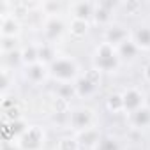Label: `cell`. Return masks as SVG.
<instances>
[{"instance_id": "6da1fadb", "label": "cell", "mask_w": 150, "mask_h": 150, "mask_svg": "<svg viewBox=\"0 0 150 150\" xmlns=\"http://www.w3.org/2000/svg\"><path fill=\"white\" fill-rule=\"evenodd\" d=\"M120 64V57L117 53V48L110 42H101L96 50V57H94V65L97 71H106L111 72L118 67Z\"/></svg>"}, {"instance_id": "7a4b0ae2", "label": "cell", "mask_w": 150, "mask_h": 150, "mask_svg": "<svg viewBox=\"0 0 150 150\" xmlns=\"http://www.w3.org/2000/svg\"><path fill=\"white\" fill-rule=\"evenodd\" d=\"M50 74L53 78L60 80L62 83H71L72 80L78 78V65L67 57H60L50 64Z\"/></svg>"}, {"instance_id": "3957f363", "label": "cell", "mask_w": 150, "mask_h": 150, "mask_svg": "<svg viewBox=\"0 0 150 150\" xmlns=\"http://www.w3.org/2000/svg\"><path fill=\"white\" fill-rule=\"evenodd\" d=\"M21 150H41L44 145V131L39 125H28V129L18 138Z\"/></svg>"}, {"instance_id": "277c9868", "label": "cell", "mask_w": 150, "mask_h": 150, "mask_svg": "<svg viewBox=\"0 0 150 150\" xmlns=\"http://www.w3.org/2000/svg\"><path fill=\"white\" fill-rule=\"evenodd\" d=\"M92 111L87 110V108H78L74 110L69 117V125L74 129V131H85L92 125Z\"/></svg>"}, {"instance_id": "5b68a950", "label": "cell", "mask_w": 150, "mask_h": 150, "mask_svg": "<svg viewBox=\"0 0 150 150\" xmlns=\"http://www.w3.org/2000/svg\"><path fill=\"white\" fill-rule=\"evenodd\" d=\"M122 99H124V110L129 111V113H134L138 110L143 108V103H145V96L141 90L131 87L127 88L124 94H122Z\"/></svg>"}, {"instance_id": "8992f818", "label": "cell", "mask_w": 150, "mask_h": 150, "mask_svg": "<svg viewBox=\"0 0 150 150\" xmlns=\"http://www.w3.org/2000/svg\"><path fill=\"white\" fill-rule=\"evenodd\" d=\"M106 42H110V44H113L115 48L118 46V44H122L124 41H127L129 39V34H127V30L124 28V27H118V25H111V27H108V30H106Z\"/></svg>"}, {"instance_id": "52a82bcc", "label": "cell", "mask_w": 150, "mask_h": 150, "mask_svg": "<svg viewBox=\"0 0 150 150\" xmlns=\"http://www.w3.org/2000/svg\"><path fill=\"white\" fill-rule=\"evenodd\" d=\"M111 13H113V4L111 2H99L94 4V20L101 25L110 23L111 20Z\"/></svg>"}, {"instance_id": "ba28073f", "label": "cell", "mask_w": 150, "mask_h": 150, "mask_svg": "<svg viewBox=\"0 0 150 150\" xmlns=\"http://www.w3.org/2000/svg\"><path fill=\"white\" fill-rule=\"evenodd\" d=\"M74 88H76V96L80 97H90L96 94L97 90V83H94L92 80H88L87 76H81L76 80V83H74Z\"/></svg>"}, {"instance_id": "9c48e42d", "label": "cell", "mask_w": 150, "mask_h": 150, "mask_svg": "<svg viewBox=\"0 0 150 150\" xmlns=\"http://www.w3.org/2000/svg\"><path fill=\"white\" fill-rule=\"evenodd\" d=\"M64 28H65L64 21H62L60 18L51 16V18L46 21V25H44V35H46L50 41H53V39H57V37H60V35H62Z\"/></svg>"}, {"instance_id": "30bf717a", "label": "cell", "mask_w": 150, "mask_h": 150, "mask_svg": "<svg viewBox=\"0 0 150 150\" xmlns=\"http://www.w3.org/2000/svg\"><path fill=\"white\" fill-rule=\"evenodd\" d=\"M50 72V69H46V65L42 62H37L34 65H27V72H25V76L32 81V83H41L44 78H46V74Z\"/></svg>"}, {"instance_id": "8fae6325", "label": "cell", "mask_w": 150, "mask_h": 150, "mask_svg": "<svg viewBox=\"0 0 150 150\" xmlns=\"http://www.w3.org/2000/svg\"><path fill=\"white\" fill-rule=\"evenodd\" d=\"M71 11H72V16L74 20H88L90 16H94V4L90 2H76L71 6Z\"/></svg>"}, {"instance_id": "7c38bea8", "label": "cell", "mask_w": 150, "mask_h": 150, "mask_svg": "<svg viewBox=\"0 0 150 150\" xmlns=\"http://www.w3.org/2000/svg\"><path fill=\"white\" fill-rule=\"evenodd\" d=\"M132 41L138 46V50H148L150 48V28L148 27H138L132 32Z\"/></svg>"}, {"instance_id": "4fadbf2b", "label": "cell", "mask_w": 150, "mask_h": 150, "mask_svg": "<svg viewBox=\"0 0 150 150\" xmlns=\"http://www.w3.org/2000/svg\"><path fill=\"white\" fill-rule=\"evenodd\" d=\"M131 124H132V129H141L150 125V110L143 106L141 110L131 113Z\"/></svg>"}, {"instance_id": "5bb4252c", "label": "cell", "mask_w": 150, "mask_h": 150, "mask_svg": "<svg viewBox=\"0 0 150 150\" xmlns=\"http://www.w3.org/2000/svg\"><path fill=\"white\" fill-rule=\"evenodd\" d=\"M138 46L134 44V41L132 39H127V41H124L122 44H118L117 46V53H118V57L120 58H124V60H132L136 55H138Z\"/></svg>"}, {"instance_id": "9a60e30c", "label": "cell", "mask_w": 150, "mask_h": 150, "mask_svg": "<svg viewBox=\"0 0 150 150\" xmlns=\"http://www.w3.org/2000/svg\"><path fill=\"white\" fill-rule=\"evenodd\" d=\"M20 34V23L14 16H4L2 20V35L4 37H16Z\"/></svg>"}, {"instance_id": "2e32d148", "label": "cell", "mask_w": 150, "mask_h": 150, "mask_svg": "<svg viewBox=\"0 0 150 150\" xmlns=\"http://www.w3.org/2000/svg\"><path fill=\"white\" fill-rule=\"evenodd\" d=\"M27 129H28V125L23 120H14V122H6L4 124V134H6V138H11V136L20 138Z\"/></svg>"}, {"instance_id": "e0dca14e", "label": "cell", "mask_w": 150, "mask_h": 150, "mask_svg": "<svg viewBox=\"0 0 150 150\" xmlns=\"http://www.w3.org/2000/svg\"><path fill=\"white\" fill-rule=\"evenodd\" d=\"M20 53H21V62L27 64V65H34V64L39 62V48L34 46V44L25 46Z\"/></svg>"}, {"instance_id": "ac0fdd59", "label": "cell", "mask_w": 150, "mask_h": 150, "mask_svg": "<svg viewBox=\"0 0 150 150\" xmlns=\"http://www.w3.org/2000/svg\"><path fill=\"white\" fill-rule=\"evenodd\" d=\"M99 139H101V138H99V132H97L94 127H88V129L81 131V134H80V141H81L83 145H87V146L97 145Z\"/></svg>"}, {"instance_id": "d6986e66", "label": "cell", "mask_w": 150, "mask_h": 150, "mask_svg": "<svg viewBox=\"0 0 150 150\" xmlns=\"http://www.w3.org/2000/svg\"><path fill=\"white\" fill-rule=\"evenodd\" d=\"M37 48H39V62H42L46 65V64H51L55 60L53 44H42V46H37Z\"/></svg>"}, {"instance_id": "ffe728a7", "label": "cell", "mask_w": 150, "mask_h": 150, "mask_svg": "<svg viewBox=\"0 0 150 150\" xmlns=\"http://www.w3.org/2000/svg\"><path fill=\"white\" fill-rule=\"evenodd\" d=\"M88 32V21L85 20H74L71 21V34L74 37H83L85 34Z\"/></svg>"}, {"instance_id": "44dd1931", "label": "cell", "mask_w": 150, "mask_h": 150, "mask_svg": "<svg viewBox=\"0 0 150 150\" xmlns=\"http://www.w3.org/2000/svg\"><path fill=\"white\" fill-rule=\"evenodd\" d=\"M108 110L111 113H120L124 111V99H122V94H111L108 97V103H106Z\"/></svg>"}, {"instance_id": "7402d4cb", "label": "cell", "mask_w": 150, "mask_h": 150, "mask_svg": "<svg viewBox=\"0 0 150 150\" xmlns=\"http://www.w3.org/2000/svg\"><path fill=\"white\" fill-rule=\"evenodd\" d=\"M96 150H120V145L115 138L111 136H104L99 139V143L96 145Z\"/></svg>"}, {"instance_id": "603a6c76", "label": "cell", "mask_w": 150, "mask_h": 150, "mask_svg": "<svg viewBox=\"0 0 150 150\" xmlns=\"http://www.w3.org/2000/svg\"><path fill=\"white\" fill-rule=\"evenodd\" d=\"M57 94H58V97H62V99L69 101L74 94H76V88H74V85H71V83H62V85L58 87Z\"/></svg>"}, {"instance_id": "cb8c5ba5", "label": "cell", "mask_w": 150, "mask_h": 150, "mask_svg": "<svg viewBox=\"0 0 150 150\" xmlns=\"http://www.w3.org/2000/svg\"><path fill=\"white\" fill-rule=\"evenodd\" d=\"M58 150H80V141L74 138H62L58 141Z\"/></svg>"}, {"instance_id": "d4e9b609", "label": "cell", "mask_w": 150, "mask_h": 150, "mask_svg": "<svg viewBox=\"0 0 150 150\" xmlns=\"http://www.w3.org/2000/svg\"><path fill=\"white\" fill-rule=\"evenodd\" d=\"M53 106H55L57 113H67V101H65V99L57 97V99H55V103H53Z\"/></svg>"}, {"instance_id": "484cf974", "label": "cell", "mask_w": 150, "mask_h": 150, "mask_svg": "<svg viewBox=\"0 0 150 150\" xmlns=\"http://www.w3.org/2000/svg\"><path fill=\"white\" fill-rule=\"evenodd\" d=\"M14 48H16V37H4L2 50L4 51H14Z\"/></svg>"}, {"instance_id": "4316f807", "label": "cell", "mask_w": 150, "mask_h": 150, "mask_svg": "<svg viewBox=\"0 0 150 150\" xmlns=\"http://www.w3.org/2000/svg\"><path fill=\"white\" fill-rule=\"evenodd\" d=\"M9 87H11V76H9V71L4 69V71H2V90L6 92Z\"/></svg>"}, {"instance_id": "83f0119b", "label": "cell", "mask_w": 150, "mask_h": 150, "mask_svg": "<svg viewBox=\"0 0 150 150\" xmlns=\"http://www.w3.org/2000/svg\"><path fill=\"white\" fill-rule=\"evenodd\" d=\"M58 7H60V4H57V2H46V4H42V9L48 14H53L55 11H58Z\"/></svg>"}, {"instance_id": "f1b7e54d", "label": "cell", "mask_w": 150, "mask_h": 150, "mask_svg": "<svg viewBox=\"0 0 150 150\" xmlns=\"http://www.w3.org/2000/svg\"><path fill=\"white\" fill-rule=\"evenodd\" d=\"M124 7H125L131 14H134L138 9H141V4H139V2H127V4H124Z\"/></svg>"}, {"instance_id": "f546056e", "label": "cell", "mask_w": 150, "mask_h": 150, "mask_svg": "<svg viewBox=\"0 0 150 150\" xmlns=\"http://www.w3.org/2000/svg\"><path fill=\"white\" fill-rule=\"evenodd\" d=\"M143 76H145V80L146 81H150V62L145 65V69H143Z\"/></svg>"}]
</instances>
